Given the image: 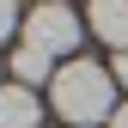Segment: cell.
Listing matches in <instances>:
<instances>
[{"mask_svg": "<svg viewBox=\"0 0 128 128\" xmlns=\"http://www.w3.org/2000/svg\"><path fill=\"white\" fill-rule=\"evenodd\" d=\"M86 30L104 37L116 55H128V0H98V6L86 12Z\"/></svg>", "mask_w": 128, "mask_h": 128, "instance_id": "obj_3", "label": "cell"}, {"mask_svg": "<svg viewBox=\"0 0 128 128\" xmlns=\"http://www.w3.org/2000/svg\"><path fill=\"white\" fill-rule=\"evenodd\" d=\"M18 24H24V18L6 6V0H0V43H12V30H18ZM18 37H24V30H18Z\"/></svg>", "mask_w": 128, "mask_h": 128, "instance_id": "obj_6", "label": "cell"}, {"mask_svg": "<svg viewBox=\"0 0 128 128\" xmlns=\"http://www.w3.org/2000/svg\"><path fill=\"white\" fill-rule=\"evenodd\" d=\"M49 98H55V116H61V122H73V128L110 122V116L122 110V104H116V73L98 67V61H86V55L61 61V73H55Z\"/></svg>", "mask_w": 128, "mask_h": 128, "instance_id": "obj_1", "label": "cell"}, {"mask_svg": "<svg viewBox=\"0 0 128 128\" xmlns=\"http://www.w3.org/2000/svg\"><path fill=\"white\" fill-rule=\"evenodd\" d=\"M86 43V18H79L73 6H30L24 12V49H37V55H67L73 61V49Z\"/></svg>", "mask_w": 128, "mask_h": 128, "instance_id": "obj_2", "label": "cell"}, {"mask_svg": "<svg viewBox=\"0 0 128 128\" xmlns=\"http://www.w3.org/2000/svg\"><path fill=\"white\" fill-rule=\"evenodd\" d=\"M0 128H43V110H37L30 86H0Z\"/></svg>", "mask_w": 128, "mask_h": 128, "instance_id": "obj_4", "label": "cell"}, {"mask_svg": "<svg viewBox=\"0 0 128 128\" xmlns=\"http://www.w3.org/2000/svg\"><path fill=\"white\" fill-rule=\"evenodd\" d=\"M104 128H128V104H122V110H116V116H110V122H104Z\"/></svg>", "mask_w": 128, "mask_h": 128, "instance_id": "obj_8", "label": "cell"}, {"mask_svg": "<svg viewBox=\"0 0 128 128\" xmlns=\"http://www.w3.org/2000/svg\"><path fill=\"white\" fill-rule=\"evenodd\" d=\"M110 73H116V86L128 92V55H116V61H110Z\"/></svg>", "mask_w": 128, "mask_h": 128, "instance_id": "obj_7", "label": "cell"}, {"mask_svg": "<svg viewBox=\"0 0 128 128\" xmlns=\"http://www.w3.org/2000/svg\"><path fill=\"white\" fill-rule=\"evenodd\" d=\"M55 61L49 55H37V49H18V55H12V86H37V79H49V86H55Z\"/></svg>", "mask_w": 128, "mask_h": 128, "instance_id": "obj_5", "label": "cell"}]
</instances>
